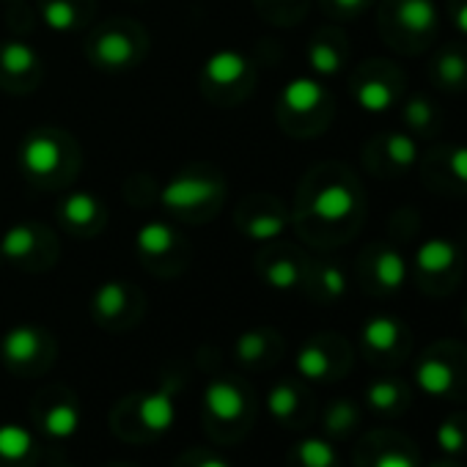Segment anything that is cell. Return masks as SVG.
Segmentation results:
<instances>
[{
	"instance_id": "1",
	"label": "cell",
	"mask_w": 467,
	"mask_h": 467,
	"mask_svg": "<svg viewBox=\"0 0 467 467\" xmlns=\"http://www.w3.org/2000/svg\"><path fill=\"white\" fill-rule=\"evenodd\" d=\"M360 214V190L352 176L336 165L311 171L297 192L292 225L308 243H330L355 225Z\"/></svg>"
},
{
	"instance_id": "2",
	"label": "cell",
	"mask_w": 467,
	"mask_h": 467,
	"mask_svg": "<svg viewBox=\"0 0 467 467\" xmlns=\"http://www.w3.org/2000/svg\"><path fill=\"white\" fill-rule=\"evenodd\" d=\"M17 165L31 187L58 192L75 184L83 168V149L69 130L36 127L20 140Z\"/></svg>"
},
{
	"instance_id": "3",
	"label": "cell",
	"mask_w": 467,
	"mask_h": 467,
	"mask_svg": "<svg viewBox=\"0 0 467 467\" xmlns=\"http://www.w3.org/2000/svg\"><path fill=\"white\" fill-rule=\"evenodd\" d=\"M228 184L223 171L209 162H192L176 171L160 190V206L179 223L203 225L209 223L225 203Z\"/></svg>"
},
{
	"instance_id": "4",
	"label": "cell",
	"mask_w": 467,
	"mask_h": 467,
	"mask_svg": "<svg viewBox=\"0 0 467 467\" xmlns=\"http://www.w3.org/2000/svg\"><path fill=\"white\" fill-rule=\"evenodd\" d=\"M259 69L243 50L220 47L198 67V91L214 108H240L256 91Z\"/></svg>"
},
{
	"instance_id": "5",
	"label": "cell",
	"mask_w": 467,
	"mask_h": 467,
	"mask_svg": "<svg viewBox=\"0 0 467 467\" xmlns=\"http://www.w3.org/2000/svg\"><path fill=\"white\" fill-rule=\"evenodd\" d=\"M149 53L146 28L130 17H113L88 28L86 58L102 75H127L143 64Z\"/></svg>"
},
{
	"instance_id": "6",
	"label": "cell",
	"mask_w": 467,
	"mask_h": 467,
	"mask_svg": "<svg viewBox=\"0 0 467 467\" xmlns=\"http://www.w3.org/2000/svg\"><path fill=\"white\" fill-rule=\"evenodd\" d=\"M333 102L317 75H297L284 83L275 105L278 124L292 138H317L330 121Z\"/></svg>"
},
{
	"instance_id": "7",
	"label": "cell",
	"mask_w": 467,
	"mask_h": 467,
	"mask_svg": "<svg viewBox=\"0 0 467 467\" xmlns=\"http://www.w3.org/2000/svg\"><path fill=\"white\" fill-rule=\"evenodd\" d=\"M61 243L56 231L39 220H20L12 223L0 234V259L17 270L45 273L58 265Z\"/></svg>"
},
{
	"instance_id": "8",
	"label": "cell",
	"mask_w": 467,
	"mask_h": 467,
	"mask_svg": "<svg viewBox=\"0 0 467 467\" xmlns=\"http://www.w3.org/2000/svg\"><path fill=\"white\" fill-rule=\"evenodd\" d=\"M135 256L157 278H176L190 265V245L184 234L168 220H146L135 231Z\"/></svg>"
},
{
	"instance_id": "9",
	"label": "cell",
	"mask_w": 467,
	"mask_h": 467,
	"mask_svg": "<svg viewBox=\"0 0 467 467\" xmlns=\"http://www.w3.org/2000/svg\"><path fill=\"white\" fill-rule=\"evenodd\" d=\"M234 225L245 240L256 245L278 243L292 225L289 206L270 192H251L234 209Z\"/></svg>"
},
{
	"instance_id": "10",
	"label": "cell",
	"mask_w": 467,
	"mask_h": 467,
	"mask_svg": "<svg viewBox=\"0 0 467 467\" xmlns=\"http://www.w3.org/2000/svg\"><path fill=\"white\" fill-rule=\"evenodd\" d=\"M45 80V58L26 39L0 42V91L12 97L34 94Z\"/></svg>"
},
{
	"instance_id": "11",
	"label": "cell",
	"mask_w": 467,
	"mask_h": 467,
	"mask_svg": "<svg viewBox=\"0 0 467 467\" xmlns=\"http://www.w3.org/2000/svg\"><path fill=\"white\" fill-rule=\"evenodd\" d=\"M58 225L75 240H94L108 225V203L88 190H69L56 203Z\"/></svg>"
},
{
	"instance_id": "12",
	"label": "cell",
	"mask_w": 467,
	"mask_h": 467,
	"mask_svg": "<svg viewBox=\"0 0 467 467\" xmlns=\"http://www.w3.org/2000/svg\"><path fill=\"white\" fill-rule=\"evenodd\" d=\"M306 262L284 240L267 243L256 254V270L262 281L275 292H295L306 284Z\"/></svg>"
},
{
	"instance_id": "13",
	"label": "cell",
	"mask_w": 467,
	"mask_h": 467,
	"mask_svg": "<svg viewBox=\"0 0 467 467\" xmlns=\"http://www.w3.org/2000/svg\"><path fill=\"white\" fill-rule=\"evenodd\" d=\"M143 308V295L127 281H105L91 295V314L105 327H121L132 322Z\"/></svg>"
},
{
	"instance_id": "14",
	"label": "cell",
	"mask_w": 467,
	"mask_h": 467,
	"mask_svg": "<svg viewBox=\"0 0 467 467\" xmlns=\"http://www.w3.org/2000/svg\"><path fill=\"white\" fill-rule=\"evenodd\" d=\"M36 9L53 34H83L94 26L97 0H39Z\"/></svg>"
},
{
	"instance_id": "15",
	"label": "cell",
	"mask_w": 467,
	"mask_h": 467,
	"mask_svg": "<svg viewBox=\"0 0 467 467\" xmlns=\"http://www.w3.org/2000/svg\"><path fill=\"white\" fill-rule=\"evenodd\" d=\"M352 99L363 113L382 116L396 102V83L382 72V67L368 64L352 80Z\"/></svg>"
},
{
	"instance_id": "16",
	"label": "cell",
	"mask_w": 467,
	"mask_h": 467,
	"mask_svg": "<svg viewBox=\"0 0 467 467\" xmlns=\"http://www.w3.org/2000/svg\"><path fill=\"white\" fill-rule=\"evenodd\" d=\"M50 349V336L34 325H17L0 338V358L15 368L39 363Z\"/></svg>"
},
{
	"instance_id": "17",
	"label": "cell",
	"mask_w": 467,
	"mask_h": 467,
	"mask_svg": "<svg viewBox=\"0 0 467 467\" xmlns=\"http://www.w3.org/2000/svg\"><path fill=\"white\" fill-rule=\"evenodd\" d=\"M306 61L317 78H336L347 67V42L338 31H319L308 42Z\"/></svg>"
},
{
	"instance_id": "18",
	"label": "cell",
	"mask_w": 467,
	"mask_h": 467,
	"mask_svg": "<svg viewBox=\"0 0 467 467\" xmlns=\"http://www.w3.org/2000/svg\"><path fill=\"white\" fill-rule=\"evenodd\" d=\"M203 404L220 420H237L245 415V393L234 382H225V379H214L206 385Z\"/></svg>"
},
{
	"instance_id": "19",
	"label": "cell",
	"mask_w": 467,
	"mask_h": 467,
	"mask_svg": "<svg viewBox=\"0 0 467 467\" xmlns=\"http://www.w3.org/2000/svg\"><path fill=\"white\" fill-rule=\"evenodd\" d=\"M393 20L407 34H429L437 28V6L434 0H393Z\"/></svg>"
},
{
	"instance_id": "20",
	"label": "cell",
	"mask_w": 467,
	"mask_h": 467,
	"mask_svg": "<svg viewBox=\"0 0 467 467\" xmlns=\"http://www.w3.org/2000/svg\"><path fill=\"white\" fill-rule=\"evenodd\" d=\"M459 259V251L445 237H429L415 251V267L426 275H442L448 273Z\"/></svg>"
},
{
	"instance_id": "21",
	"label": "cell",
	"mask_w": 467,
	"mask_h": 467,
	"mask_svg": "<svg viewBox=\"0 0 467 467\" xmlns=\"http://www.w3.org/2000/svg\"><path fill=\"white\" fill-rule=\"evenodd\" d=\"M374 284L382 292H399L407 284V259L396 248H379L368 265Z\"/></svg>"
},
{
	"instance_id": "22",
	"label": "cell",
	"mask_w": 467,
	"mask_h": 467,
	"mask_svg": "<svg viewBox=\"0 0 467 467\" xmlns=\"http://www.w3.org/2000/svg\"><path fill=\"white\" fill-rule=\"evenodd\" d=\"M138 418L143 420L146 429L151 431H165L176 420V407H173V388H162L154 393H146L138 404Z\"/></svg>"
},
{
	"instance_id": "23",
	"label": "cell",
	"mask_w": 467,
	"mask_h": 467,
	"mask_svg": "<svg viewBox=\"0 0 467 467\" xmlns=\"http://www.w3.org/2000/svg\"><path fill=\"white\" fill-rule=\"evenodd\" d=\"M453 382H456L453 368L440 358H426L415 368V385L429 396H448L453 390Z\"/></svg>"
},
{
	"instance_id": "24",
	"label": "cell",
	"mask_w": 467,
	"mask_h": 467,
	"mask_svg": "<svg viewBox=\"0 0 467 467\" xmlns=\"http://www.w3.org/2000/svg\"><path fill=\"white\" fill-rule=\"evenodd\" d=\"M306 284L325 300H338L347 295V273L338 265H314L306 267Z\"/></svg>"
},
{
	"instance_id": "25",
	"label": "cell",
	"mask_w": 467,
	"mask_h": 467,
	"mask_svg": "<svg viewBox=\"0 0 467 467\" xmlns=\"http://www.w3.org/2000/svg\"><path fill=\"white\" fill-rule=\"evenodd\" d=\"M401 325L393 317H371L363 330L360 338L371 352H393L401 341Z\"/></svg>"
},
{
	"instance_id": "26",
	"label": "cell",
	"mask_w": 467,
	"mask_h": 467,
	"mask_svg": "<svg viewBox=\"0 0 467 467\" xmlns=\"http://www.w3.org/2000/svg\"><path fill=\"white\" fill-rule=\"evenodd\" d=\"M254 4L259 15L278 28L295 26L308 9V0H254Z\"/></svg>"
},
{
	"instance_id": "27",
	"label": "cell",
	"mask_w": 467,
	"mask_h": 467,
	"mask_svg": "<svg viewBox=\"0 0 467 467\" xmlns=\"http://www.w3.org/2000/svg\"><path fill=\"white\" fill-rule=\"evenodd\" d=\"M295 366L306 379H325L333 371V358H330V349L325 344L311 341L297 352Z\"/></svg>"
},
{
	"instance_id": "28",
	"label": "cell",
	"mask_w": 467,
	"mask_h": 467,
	"mask_svg": "<svg viewBox=\"0 0 467 467\" xmlns=\"http://www.w3.org/2000/svg\"><path fill=\"white\" fill-rule=\"evenodd\" d=\"M270 347H273V333L270 330H248L237 338L234 344V355H237L240 363H262L267 355H270Z\"/></svg>"
},
{
	"instance_id": "29",
	"label": "cell",
	"mask_w": 467,
	"mask_h": 467,
	"mask_svg": "<svg viewBox=\"0 0 467 467\" xmlns=\"http://www.w3.org/2000/svg\"><path fill=\"white\" fill-rule=\"evenodd\" d=\"M382 154H385L388 162H393L399 168H410L418 160V143L407 132H390L382 140Z\"/></svg>"
},
{
	"instance_id": "30",
	"label": "cell",
	"mask_w": 467,
	"mask_h": 467,
	"mask_svg": "<svg viewBox=\"0 0 467 467\" xmlns=\"http://www.w3.org/2000/svg\"><path fill=\"white\" fill-rule=\"evenodd\" d=\"M34 448V437L20 423H4L0 426V456L4 459H23Z\"/></svg>"
},
{
	"instance_id": "31",
	"label": "cell",
	"mask_w": 467,
	"mask_h": 467,
	"mask_svg": "<svg viewBox=\"0 0 467 467\" xmlns=\"http://www.w3.org/2000/svg\"><path fill=\"white\" fill-rule=\"evenodd\" d=\"M295 453L303 462V467H333L336 464V448L322 437H306Z\"/></svg>"
},
{
	"instance_id": "32",
	"label": "cell",
	"mask_w": 467,
	"mask_h": 467,
	"mask_svg": "<svg viewBox=\"0 0 467 467\" xmlns=\"http://www.w3.org/2000/svg\"><path fill=\"white\" fill-rule=\"evenodd\" d=\"M45 429L53 437H72L80 429V412L75 404H56L45 415Z\"/></svg>"
},
{
	"instance_id": "33",
	"label": "cell",
	"mask_w": 467,
	"mask_h": 467,
	"mask_svg": "<svg viewBox=\"0 0 467 467\" xmlns=\"http://www.w3.org/2000/svg\"><path fill=\"white\" fill-rule=\"evenodd\" d=\"M267 407L275 418H289L295 415V410L300 407V393L292 382H278L273 390H270V399H267Z\"/></svg>"
},
{
	"instance_id": "34",
	"label": "cell",
	"mask_w": 467,
	"mask_h": 467,
	"mask_svg": "<svg viewBox=\"0 0 467 467\" xmlns=\"http://www.w3.org/2000/svg\"><path fill=\"white\" fill-rule=\"evenodd\" d=\"M366 399H368V404L374 410L388 412V410H393L401 401V385L399 382H390V379H377V382L368 385Z\"/></svg>"
},
{
	"instance_id": "35",
	"label": "cell",
	"mask_w": 467,
	"mask_h": 467,
	"mask_svg": "<svg viewBox=\"0 0 467 467\" xmlns=\"http://www.w3.org/2000/svg\"><path fill=\"white\" fill-rule=\"evenodd\" d=\"M434 72H437V78H440L442 86H453V88H456V86H462L464 78H467V61H464L459 53L448 50V53H442V56L437 58Z\"/></svg>"
},
{
	"instance_id": "36",
	"label": "cell",
	"mask_w": 467,
	"mask_h": 467,
	"mask_svg": "<svg viewBox=\"0 0 467 467\" xmlns=\"http://www.w3.org/2000/svg\"><path fill=\"white\" fill-rule=\"evenodd\" d=\"M437 445H440L445 453H462L464 445H467V434H464L462 423L453 420V418L442 420V423L437 426Z\"/></svg>"
},
{
	"instance_id": "37",
	"label": "cell",
	"mask_w": 467,
	"mask_h": 467,
	"mask_svg": "<svg viewBox=\"0 0 467 467\" xmlns=\"http://www.w3.org/2000/svg\"><path fill=\"white\" fill-rule=\"evenodd\" d=\"M401 119H404V124H407L410 130L423 132V130H429V124H431V119H434V108H431L423 97H412V99L404 105Z\"/></svg>"
},
{
	"instance_id": "38",
	"label": "cell",
	"mask_w": 467,
	"mask_h": 467,
	"mask_svg": "<svg viewBox=\"0 0 467 467\" xmlns=\"http://www.w3.org/2000/svg\"><path fill=\"white\" fill-rule=\"evenodd\" d=\"M358 420V410L352 401H336L330 410H327V429L333 434H347Z\"/></svg>"
},
{
	"instance_id": "39",
	"label": "cell",
	"mask_w": 467,
	"mask_h": 467,
	"mask_svg": "<svg viewBox=\"0 0 467 467\" xmlns=\"http://www.w3.org/2000/svg\"><path fill=\"white\" fill-rule=\"evenodd\" d=\"M325 9L338 15V17H352V15H360L371 0H322Z\"/></svg>"
},
{
	"instance_id": "40",
	"label": "cell",
	"mask_w": 467,
	"mask_h": 467,
	"mask_svg": "<svg viewBox=\"0 0 467 467\" xmlns=\"http://www.w3.org/2000/svg\"><path fill=\"white\" fill-rule=\"evenodd\" d=\"M448 171H451L462 184H467V143L453 146V149L448 151Z\"/></svg>"
},
{
	"instance_id": "41",
	"label": "cell",
	"mask_w": 467,
	"mask_h": 467,
	"mask_svg": "<svg viewBox=\"0 0 467 467\" xmlns=\"http://www.w3.org/2000/svg\"><path fill=\"white\" fill-rule=\"evenodd\" d=\"M374 467H415V464H412V459L404 456V453H382V456L377 459Z\"/></svg>"
},
{
	"instance_id": "42",
	"label": "cell",
	"mask_w": 467,
	"mask_h": 467,
	"mask_svg": "<svg viewBox=\"0 0 467 467\" xmlns=\"http://www.w3.org/2000/svg\"><path fill=\"white\" fill-rule=\"evenodd\" d=\"M453 26H456V31H459V34H464V36H467V0H464V4H459V6H456V12H453Z\"/></svg>"
},
{
	"instance_id": "43",
	"label": "cell",
	"mask_w": 467,
	"mask_h": 467,
	"mask_svg": "<svg viewBox=\"0 0 467 467\" xmlns=\"http://www.w3.org/2000/svg\"><path fill=\"white\" fill-rule=\"evenodd\" d=\"M198 467H231L228 462H223V459H217V456H209V459H203Z\"/></svg>"
},
{
	"instance_id": "44",
	"label": "cell",
	"mask_w": 467,
	"mask_h": 467,
	"mask_svg": "<svg viewBox=\"0 0 467 467\" xmlns=\"http://www.w3.org/2000/svg\"><path fill=\"white\" fill-rule=\"evenodd\" d=\"M6 4H23V0H6Z\"/></svg>"
},
{
	"instance_id": "45",
	"label": "cell",
	"mask_w": 467,
	"mask_h": 467,
	"mask_svg": "<svg viewBox=\"0 0 467 467\" xmlns=\"http://www.w3.org/2000/svg\"><path fill=\"white\" fill-rule=\"evenodd\" d=\"M431 467H442V464H431Z\"/></svg>"
},
{
	"instance_id": "46",
	"label": "cell",
	"mask_w": 467,
	"mask_h": 467,
	"mask_svg": "<svg viewBox=\"0 0 467 467\" xmlns=\"http://www.w3.org/2000/svg\"><path fill=\"white\" fill-rule=\"evenodd\" d=\"M0 262H4V259H0Z\"/></svg>"
}]
</instances>
